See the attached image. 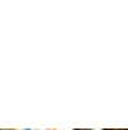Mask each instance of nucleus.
Listing matches in <instances>:
<instances>
[{
  "label": "nucleus",
  "instance_id": "obj_1",
  "mask_svg": "<svg viewBox=\"0 0 128 130\" xmlns=\"http://www.w3.org/2000/svg\"><path fill=\"white\" fill-rule=\"evenodd\" d=\"M0 130H5V129H0Z\"/></svg>",
  "mask_w": 128,
  "mask_h": 130
},
{
  "label": "nucleus",
  "instance_id": "obj_2",
  "mask_svg": "<svg viewBox=\"0 0 128 130\" xmlns=\"http://www.w3.org/2000/svg\"><path fill=\"white\" fill-rule=\"evenodd\" d=\"M26 130H30V129H26Z\"/></svg>",
  "mask_w": 128,
  "mask_h": 130
}]
</instances>
